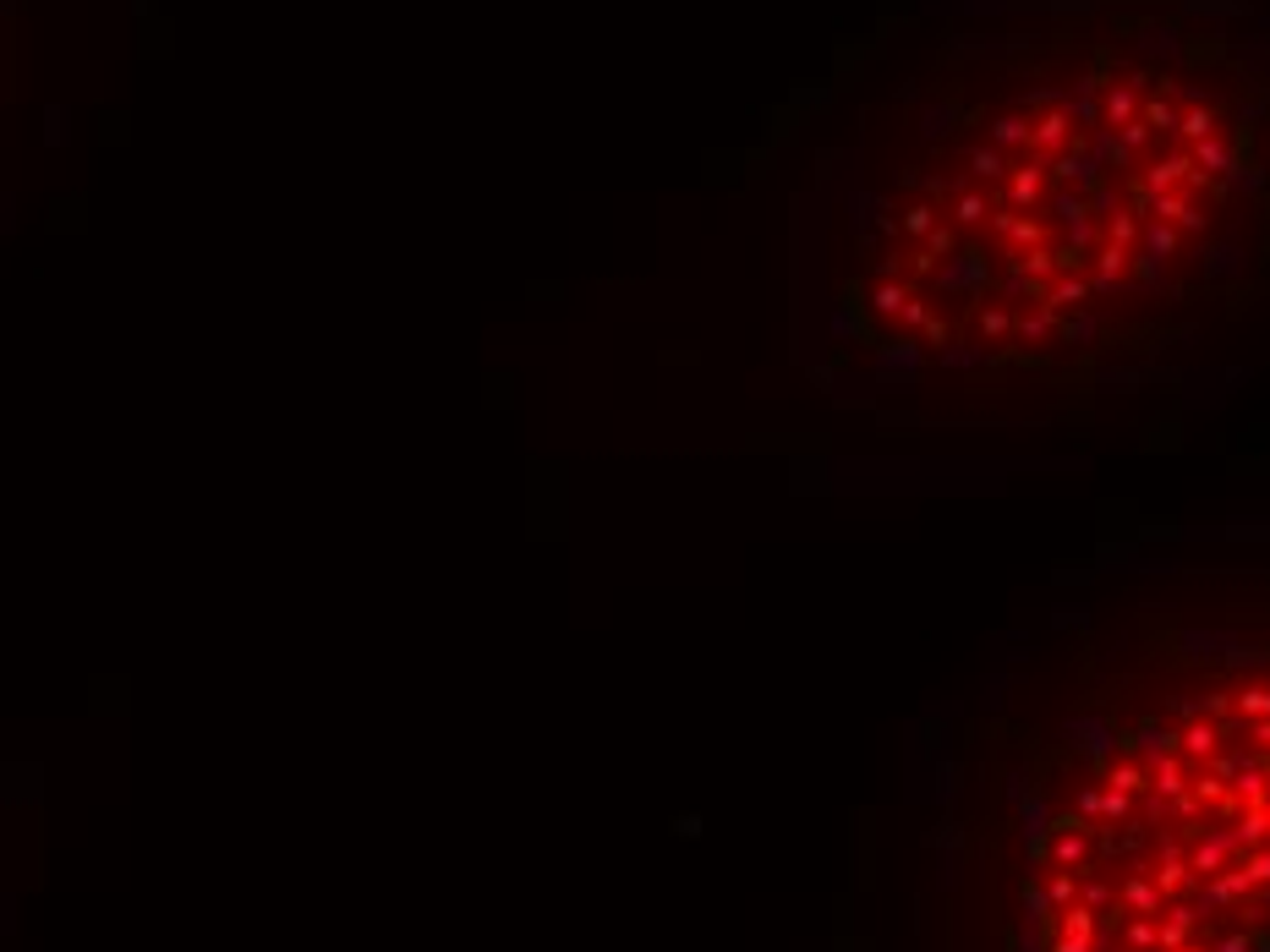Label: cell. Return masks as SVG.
I'll return each instance as SVG.
<instances>
[{
  "label": "cell",
  "mask_w": 1270,
  "mask_h": 952,
  "mask_svg": "<svg viewBox=\"0 0 1270 952\" xmlns=\"http://www.w3.org/2000/svg\"><path fill=\"white\" fill-rule=\"evenodd\" d=\"M1062 739H1068V744H1073V750L1090 761L1095 772H1106V767H1111V755H1117V744H1123V739H1117V728H1111L1106 718H1068Z\"/></svg>",
  "instance_id": "obj_1"
},
{
  "label": "cell",
  "mask_w": 1270,
  "mask_h": 952,
  "mask_svg": "<svg viewBox=\"0 0 1270 952\" xmlns=\"http://www.w3.org/2000/svg\"><path fill=\"white\" fill-rule=\"evenodd\" d=\"M1035 126H1029V154L1035 159H1057V154H1068L1073 148V116L1062 104H1052V110H1041V116H1029Z\"/></svg>",
  "instance_id": "obj_2"
},
{
  "label": "cell",
  "mask_w": 1270,
  "mask_h": 952,
  "mask_svg": "<svg viewBox=\"0 0 1270 952\" xmlns=\"http://www.w3.org/2000/svg\"><path fill=\"white\" fill-rule=\"evenodd\" d=\"M1237 837H1232V827H1221V832H1204V837H1194V849H1188V870L1194 876H1221L1232 860H1237Z\"/></svg>",
  "instance_id": "obj_3"
},
{
  "label": "cell",
  "mask_w": 1270,
  "mask_h": 952,
  "mask_svg": "<svg viewBox=\"0 0 1270 952\" xmlns=\"http://www.w3.org/2000/svg\"><path fill=\"white\" fill-rule=\"evenodd\" d=\"M1101 93H1106V72H1101V60L1078 77L1073 83V93L1062 99V110L1073 116V126H1101Z\"/></svg>",
  "instance_id": "obj_4"
},
{
  "label": "cell",
  "mask_w": 1270,
  "mask_h": 952,
  "mask_svg": "<svg viewBox=\"0 0 1270 952\" xmlns=\"http://www.w3.org/2000/svg\"><path fill=\"white\" fill-rule=\"evenodd\" d=\"M1046 198V159H1029V165H1008V192H1003V203L1008 209H1035V203Z\"/></svg>",
  "instance_id": "obj_5"
},
{
  "label": "cell",
  "mask_w": 1270,
  "mask_h": 952,
  "mask_svg": "<svg viewBox=\"0 0 1270 952\" xmlns=\"http://www.w3.org/2000/svg\"><path fill=\"white\" fill-rule=\"evenodd\" d=\"M1052 805L1041 799V793H1029V799L1019 805V837H1024V849H1029V860H1046V837H1052Z\"/></svg>",
  "instance_id": "obj_6"
},
{
  "label": "cell",
  "mask_w": 1270,
  "mask_h": 952,
  "mask_svg": "<svg viewBox=\"0 0 1270 952\" xmlns=\"http://www.w3.org/2000/svg\"><path fill=\"white\" fill-rule=\"evenodd\" d=\"M1090 258H1095V263L1085 268V274H1090V296H1106L1111 285H1117L1123 274H1129V258H1134V252H1129V247H1117V242H1101V247L1090 252Z\"/></svg>",
  "instance_id": "obj_7"
},
{
  "label": "cell",
  "mask_w": 1270,
  "mask_h": 952,
  "mask_svg": "<svg viewBox=\"0 0 1270 952\" xmlns=\"http://www.w3.org/2000/svg\"><path fill=\"white\" fill-rule=\"evenodd\" d=\"M1188 170H1194V154H1188V148H1178V154H1161V159H1155V165L1145 170V176H1139V186H1145L1150 198H1161V192H1178Z\"/></svg>",
  "instance_id": "obj_8"
},
{
  "label": "cell",
  "mask_w": 1270,
  "mask_h": 952,
  "mask_svg": "<svg viewBox=\"0 0 1270 952\" xmlns=\"http://www.w3.org/2000/svg\"><path fill=\"white\" fill-rule=\"evenodd\" d=\"M1139 104H1145V93H1139L1129 77L1123 83H1106V99H1101V126L1106 132H1123L1134 116H1139Z\"/></svg>",
  "instance_id": "obj_9"
},
{
  "label": "cell",
  "mask_w": 1270,
  "mask_h": 952,
  "mask_svg": "<svg viewBox=\"0 0 1270 952\" xmlns=\"http://www.w3.org/2000/svg\"><path fill=\"white\" fill-rule=\"evenodd\" d=\"M931 279L942 285V291H970V285L986 279V263H980V252H947Z\"/></svg>",
  "instance_id": "obj_10"
},
{
  "label": "cell",
  "mask_w": 1270,
  "mask_h": 952,
  "mask_svg": "<svg viewBox=\"0 0 1270 952\" xmlns=\"http://www.w3.org/2000/svg\"><path fill=\"white\" fill-rule=\"evenodd\" d=\"M1221 750V728L1216 723H1204V718H1194V723H1183V734H1178V755L1188 761V767H1204Z\"/></svg>",
  "instance_id": "obj_11"
},
{
  "label": "cell",
  "mask_w": 1270,
  "mask_h": 952,
  "mask_svg": "<svg viewBox=\"0 0 1270 952\" xmlns=\"http://www.w3.org/2000/svg\"><path fill=\"white\" fill-rule=\"evenodd\" d=\"M1090 827H1078V832H1052L1046 837V860H1052V870H1078L1090 860Z\"/></svg>",
  "instance_id": "obj_12"
},
{
  "label": "cell",
  "mask_w": 1270,
  "mask_h": 952,
  "mask_svg": "<svg viewBox=\"0 0 1270 952\" xmlns=\"http://www.w3.org/2000/svg\"><path fill=\"white\" fill-rule=\"evenodd\" d=\"M991 230L1003 235L1008 247H1019V252H1029V247H1041V242H1046V225H1041V219H1024L1019 209L991 214Z\"/></svg>",
  "instance_id": "obj_13"
},
{
  "label": "cell",
  "mask_w": 1270,
  "mask_h": 952,
  "mask_svg": "<svg viewBox=\"0 0 1270 952\" xmlns=\"http://www.w3.org/2000/svg\"><path fill=\"white\" fill-rule=\"evenodd\" d=\"M1123 744H1129V750L1145 761V767H1150V761H1161V755H1178V734H1172V728H1161V723H1139Z\"/></svg>",
  "instance_id": "obj_14"
},
{
  "label": "cell",
  "mask_w": 1270,
  "mask_h": 952,
  "mask_svg": "<svg viewBox=\"0 0 1270 952\" xmlns=\"http://www.w3.org/2000/svg\"><path fill=\"white\" fill-rule=\"evenodd\" d=\"M1188 777H1194V767H1188L1183 755L1150 761V793L1155 799H1178V793H1188Z\"/></svg>",
  "instance_id": "obj_15"
},
{
  "label": "cell",
  "mask_w": 1270,
  "mask_h": 952,
  "mask_svg": "<svg viewBox=\"0 0 1270 952\" xmlns=\"http://www.w3.org/2000/svg\"><path fill=\"white\" fill-rule=\"evenodd\" d=\"M1254 893V876L1243 865H1227L1221 870V876H1211V886H1204V903H1211V909H1232V903H1243Z\"/></svg>",
  "instance_id": "obj_16"
},
{
  "label": "cell",
  "mask_w": 1270,
  "mask_h": 952,
  "mask_svg": "<svg viewBox=\"0 0 1270 952\" xmlns=\"http://www.w3.org/2000/svg\"><path fill=\"white\" fill-rule=\"evenodd\" d=\"M877 367L893 373V378L920 373V367H926V340H893V345H882V351H877Z\"/></svg>",
  "instance_id": "obj_17"
},
{
  "label": "cell",
  "mask_w": 1270,
  "mask_h": 952,
  "mask_svg": "<svg viewBox=\"0 0 1270 952\" xmlns=\"http://www.w3.org/2000/svg\"><path fill=\"white\" fill-rule=\"evenodd\" d=\"M1188 154H1194V165L1204 170V176H1216V181H1221V176H1237V154H1232L1227 137H1204V142H1194Z\"/></svg>",
  "instance_id": "obj_18"
},
{
  "label": "cell",
  "mask_w": 1270,
  "mask_h": 952,
  "mask_svg": "<svg viewBox=\"0 0 1270 952\" xmlns=\"http://www.w3.org/2000/svg\"><path fill=\"white\" fill-rule=\"evenodd\" d=\"M1029 121L1024 110H1003V116H991V148H1003V154H1013V148H1029Z\"/></svg>",
  "instance_id": "obj_19"
},
{
  "label": "cell",
  "mask_w": 1270,
  "mask_h": 952,
  "mask_svg": "<svg viewBox=\"0 0 1270 952\" xmlns=\"http://www.w3.org/2000/svg\"><path fill=\"white\" fill-rule=\"evenodd\" d=\"M1101 783L1106 788H1117V793H1150V767L1139 755H1129V761H1111V767L1101 772Z\"/></svg>",
  "instance_id": "obj_20"
},
{
  "label": "cell",
  "mask_w": 1270,
  "mask_h": 952,
  "mask_svg": "<svg viewBox=\"0 0 1270 952\" xmlns=\"http://www.w3.org/2000/svg\"><path fill=\"white\" fill-rule=\"evenodd\" d=\"M1085 296H1090V274H1052V279H1046V291H1041V301H1046V307H1057V312L1078 307Z\"/></svg>",
  "instance_id": "obj_21"
},
{
  "label": "cell",
  "mask_w": 1270,
  "mask_h": 952,
  "mask_svg": "<svg viewBox=\"0 0 1270 952\" xmlns=\"http://www.w3.org/2000/svg\"><path fill=\"white\" fill-rule=\"evenodd\" d=\"M947 219H952V230H975V225H986V219H991V198H986V192H970V186H964V192L947 203Z\"/></svg>",
  "instance_id": "obj_22"
},
{
  "label": "cell",
  "mask_w": 1270,
  "mask_h": 952,
  "mask_svg": "<svg viewBox=\"0 0 1270 952\" xmlns=\"http://www.w3.org/2000/svg\"><path fill=\"white\" fill-rule=\"evenodd\" d=\"M980 335H986L991 345L1013 340L1019 335V312H1013L1008 301H980Z\"/></svg>",
  "instance_id": "obj_23"
},
{
  "label": "cell",
  "mask_w": 1270,
  "mask_h": 952,
  "mask_svg": "<svg viewBox=\"0 0 1270 952\" xmlns=\"http://www.w3.org/2000/svg\"><path fill=\"white\" fill-rule=\"evenodd\" d=\"M909 296H915V279H909V285H898V279H877V285H871V296H865V307H871V317H898Z\"/></svg>",
  "instance_id": "obj_24"
},
{
  "label": "cell",
  "mask_w": 1270,
  "mask_h": 952,
  "mask_svg": "<svg viewBox=\"0 0 1270 952\" xmlns=\"http://www.w3.org/2000/svg\"><path fill=\"white\" fill-rule=\"evenodd\" d=\"M1123 909H1129V914H1145V919H1155V914L1167 909V898L1155 893V881H1150V876H1129V881H1123Z\"/></svg>",
  "instance_id": "obj_25"
},
{
  "label": "cell",
  "mask_w": 1270,
  "mask_h": 952,
  "mask_svg": "<svg viewBox=\"0 0 1270 952\" xmlns=\"http://www.w3.org/2000/svg\"><path fill=\"white\" fill-rule=\"evenodd\" d=\"M1227 793H1232L1237 805H1243V811H1254V805H1265V799H1270L1265 767H1248V761H1243V767L1232 772V788H1227Z\"/></svg>",
  "instance_id": "obj_26"
},
{
  "label": "cell",
  "mask_w": 1270,
  "mask_h": 952,
  "mask_svg": "<svg viewBox=\"0 0 1270 952\" xmlns=\"http://www.w3.org/2000/svg\"><path fill=\"white\" fill-rule=\"evenodd\" d=\"M1057 323H1062V312H1057V307H1046V301H1035V307H1024V312H1019V340L1041 345V340H1052V335H1057Z\"/></svg>",
  "instance_id": "obj_27"
},
{
  "label": "cell",
  "mask_w": 1270,
  "mask_h": 952,
  "mask_svg": "<svg viewBox=\"0 0 1270 952\" xmlns=\"http://www.w3.org/2000/svg\"><path fill=\"white\" fill-rule=\"evenodd\" d=\"M1150 881H1155V893H1161V898H1183V893H1194L1199 876L1188 870V860H1161Z\"/></svg>",
  "instance_id": "obj_28"
},
{
  "label": "cell",
  "mask_w": 1270,
  "mask_h": 952,
  "mask_svg": "<svg viewBox=\"0 0 1270 952\" xmlns=\"http://www.w3.org/2000/svg\"><path fill=\"white\" fill-rule=\"evenodd\" d=\"M1178 137L1194 148V142H1204V137H1216V110L1211 104H1183L1178 110Z\"/></svg>",
  "instance_id": "obj_29"
},
{
  "label": "cell",
  "mask_w": 1270,
  "mask_h": 952,
  "mask_svg": "<svg viewBox=\"0 0 1270 952\" xmlns=\"http://www.w3.org/2000/svg\"><path fill=\"white\" fill-rule=\"evenodd\" d=\"M1046 209H1052V219L1062 230L1068 225H1078V219H1095L1090 214V203H1085V192H1068V186H1052V198H1046Z\"/></svg>",
  "instance_id": "obj_30"
},
{
  "label": "cell",
  "mask_w": 1270,
  "mask_h": 952,
  "mask_svg": "<svg viewBox=\"0 0 1270 952\" xmlns=\"http://www.w3.org/2000/svg\"><path fill=\"white\" fill-rule=\"evenodd\" d=\"M1232 837H1237V849H1243V854L1248 849H1265L1270 843V811H1265V805H1254V811L1237 816V832Z\"/></svg>",
  "instance_id": "obj_31"
},
{
  "label": "cell",
  "mask_w": 1270,
  "mask_h": 952,
  "mask_svg": "<svg viewBox=\"0 0 1270 952\" xmlns=\"http://www.w3.org/2000/svg\"><path fill=\"white\" fill-rule=\"evenodd\" d=\"M964 165H970V176H975V181H997V176H1008V154H1003V148H991V142L970 148V154H964Z\"/></svg>",
  "instance_id": "obj_32"
},
{
  "label": "cell",
  "mask_w": 1270,
  "mask_h": 952,
  "mask_svg": "<svg viewBox=\"0 0 1270 952\" xmlns=\"http://www.w3.org/2000/svg\"><path fill=\"white\" fill-rule=\"evenodd\" d=\"M936 225H942V214L931 209V198H926V203H909V209H903V219H898V230L909 235V242H926Z\"/></svg>",
  "instance_id": "obj_33"
},
{
  "label": "cell",
  "mask_w": 1270,
  "mask_h": 952,
  "mask_svg": "<svg viewBox=\"0 0 1270 952\" xmlns=\"http://www.w3.org/2000/svg\"><path fill=\"white\" fill-rule=\"evenodd\" d=\"M1178 225H1167V219H1145V230H1139V247L1145 252H1155V258H1172L1178 252Z\"/></svg>",
  "instance_id": "obj_34"
},
{
  "label": "cell",
  "mask_w": 1270,
  "mask_h": 952,
  "mask_svg": "<svg viewBox=\"0 0 1270 952\" xmlns=\"http://www.w3.org/2000/svg\"><path fill=\"white\" fill-rule=\"evenodd\" d=\"M1139 230H1145V219H1139L1134 209H1111V214H1106V242H1117V247H1129V252H1134Z\"/></svg>",
  "instance_id": "obj_35"
},
{
  "label": "cell",
  "mask_w": 1270,
  "mask_h": 952,
  "mask_svg": "<svg viewBox=\"0 0 1270 952\" xmlns=\"http://www.w3.org/2000/svg\"><path fill=\"white\" fill-rule=\"evenodd\" d=\"M936 361H942V367H952V373H964V367H980V361H986V351H980V345H970V340H947V345H936Z\"/></svg>",
  "instance_id": "obj_36"
},
{
  "label": "cell",
  "mask_w": 1270,
  "mask_h": 952,
  "mask_svg": "<svg viewBox=\"0 0 1270 952\" xmlns=\"http://www.w3.org/2000/svg\"><path fill=\"white\" fill-rule=\"evenodd\" d=\"M1041 893H1046V903H1052V914H1057V909H1068V903H1078V876L1073 870H1052V876L1041 881Z\"/></svg>",
  "instance_id": "obj_37"
},
{
  "label": "cell",
  "mask_w": 1270,
  "mask_h": 952,
  "mask_svg": "<svg viewBox=\"0 0 1270 952\" xmlns=\"http://www.w3.org/2000/svg\"><path fill=\"white\" fill-rule=\"evenodd\" d=\"M1139 121L1150 126V132H1178V104L1167 99V93H1155V99L1139 104Z\"/></svg>",
  "instance_id": "obj_38"
},
{
  "label": "cell",
  "mask_w": 1270,
  "mask_h": 952,
  "mask_svg": "<svg viewBox=\"0 0 1270 952\" xmlns=\"http://www.w3.org/2000/svg\"><path fill=\"white\" fill-rule=\"evenodd\" d=\"M1013 263H1019V268H1024V274H1029V279H1041V285H1046V279H1052V274H1057V247H1046V242H1041V247H1029V252H1019V258H1013Z\"/></svg>",
  "instance_id": "obj_39"
},
{
  "label": "cell",
  "mask_w": 1270,
  "mask_h": 952,
  "mask_svg": "<svg viewBox=\"0 0 1270 952\" xmlns=\"http://www.w3.org/2000/svg\"><path fill=\"white\" fill-rule=\"evenodd\" d=\"M1188 209H1194V198H1188L1183 186H1178V192L1150 198V214H1145V219H1167V225H1183V214H1188Z\"/></svg>",
  "instance_id": "obj_40"
},
{
  "label": "cell",
  "mask_w": 1270,
  "mask_h": 952,
  "mask_svg": "<svg viewBox=\"0 0 1270 952\" xmlns=\"http://www.w3.org/2000/svg\"><path fill=\"white\" fill-rule=\"evenodd\" d=\"M1178 646H1183L1188 657H1216V646H1232V641H1227L1221 630H1183Z\"/></svg>",
  "instance_id": "obj_41"
},
{
  "label": "cell",
  "mask_w": 1270,
  "mask_h": 952,
  "mask_svg": "<svg viewBox=\"0 0 1270 952\" xmlns=\"http://www.w3.org/2000/svg\"><path fill=\"white\" fill-rule=\"evenodd\" d=\"M1123 947L1129 952H1155V919H1145V914L1123 919Z\"/></svg>",
  "instance_id": "obj_42"
},
{
  "label": "cell",
  "mask_w": 1270,
  "mask_h": 952,
  "mask_svg": "<svg viewBox=\"0 0 1270 952\" xmlns=\"http://www.w3.org/2000/svg\"><path fill=\"white\" fill-rule=\"evenodd\" d=\"M1232 706H1237V718H1243V723L1248 718H1270V685H1243Z\"/></svg>",
  "instance_id": "obj_43"
},
{
  "label": "cell",
  "mask_w": 1270,
  "mask_h": 952,
  "mask_svg": "<svg viewBox=\"0 0 1270 952\" xmlns=\"http://www.w3.org/2000/svg\"><path fill=\"white\" fill-rule=\"evenodd\" d=\"M898 323L909 329V335H926V329L936 323V307H931L926 296H909V301H903V312H898Z\"/></svg>",
  "instance_id": "obj_44"
},
{
  "label": "cell",
  "mask_w": 1270,
  "mask_h": 952,
  "mask_svg": "<svg viewBox=\"0 0 1270 952\" xmlns=\"http://www.w3.org/2000/svg\"><path fill=\"white\" fill-rule=\"evenodd\" d=\"M1090 154H1095V159H1106V165H1117V170H1123V165H1129V159H1134L1129 148H1123V137H1117V132H1106V126H1101V132L1090 137Z\"/></svg>",
  "instance_id": "obj_45"
},
{
  "label": "cell",
  "mask_w": 1270,
  "mask_h": 952,
  "mask_svg": "<svg viewBox=\"0 0 1270 952\" xmlns=\"http://www.w3.org/2000/svg\"><path fill=\"white\" fill-rule=\"evenodd\" d=\"M1237 268H1243V252L1237 247H1211L1204 252V274L1211 279H1227V274H1237Z\"/></svg>",
  "instance_id": "obj_46"
},
{
  "label": "cell",
  "mask_w": 1270,
  "mask_h": 952,
  "mask_svg": "<svg viewBox=\"0 0 1270 952\" xmlns=\"http://www.w3.org/2000/svg\"><path fill=\"white\" fill-rule=\"evenodd\" d=\"M1041 291H1046V285H1041V279H1029L1019 263H1013V268H1003V296H1008V301H1013V296H1029V301H1041Z\"/></svg>",
  "instance_id": "obj_47"
},
{
  "label": "cell",
  "mask_w": 1270,
  "mask_h": 952,
  "mask_svg": "<svg viewBox=\"0 0 1270 952\" xmlns=\"http://www.w3.org/2000/svg\"><path fill=\"white\" fill-rule=\"evenodd\" d=\"M1129 268H1134V274L1145 279V285H1161V279H1167V258H1155V252H1145V247H1139L1134 258H1129Z\"/></svg>",
  "instance_id": "obj_48"
},
{
  "label": "cell",
  "mask_w": 1270,
  "mask_h": 952,
  "mask_svg": "<svg viewBox=\"0 0 1270 952\" xmlns=\"http://www.w3.org/2000/svg\"><path fill=\"white\" fill-rule=\"evenodd\" d=\"M1095 329H1101V317H1095V312H1073V317H1062V323H1057V340H1090Z\"/></svg>",
  "instance_id": "obj_49"
},
{
  "label": "cell",
  "mask_w": 1270,
  "mask_h": 952,
  "mask_svg": "<svg viewBox=\"0 0 1270 952\" xmlns=\"http://www.w3.org/2000/svg\"><path fill=\"white\" fill-rule=\"evenodd\" d=\"M1129 811H1134V793H1117L1101 783V821H1129Z\"/></svg>",
  "instance_id": "obj_50"
},
{
  "label": "cell",
  "mask_w": 1270,
  "mask_h": 952,
  "mask_svg": "<svg viewBox=\"0 0 1270 952\" xmlns=\"http://www.w3.org/2000/svg\"><path fill=\"white\" fill-rule=\"evenodd\" d=\"M1188 793H1194L1199 805H1221L1227 783H1221V777H1211V772H1199V777H1188Z\"/></svg>",
  "instance_id": "obj_51"
},
{
  "label": "cell",
  "mask_w": 1270,
  "mask_h": 952,
  "mask_svg": "<svg viewBox=\"0 0 1270 952\" xmlns=\"http://www.w3.org/2000/svg\"><path fill=\"white\" fill-rule=\"evenodd\" d=\"M1243 870L1254 876V886H1270V843L1265 849H1248L1243 854Z\"/></svg>",
  "instance_id": "obj_52"
},
{
  "label": "cell",
  "mask_w": 1270,
  "mask_h": 952,
  "mask_svg": "<svg viewBox=\"0 0 1270 952\" xmlns=\"http://www.w3.org/2000/svg\"><path fill=\"white\" fill-rule=\"evenodd\" d=\"M1117 137H1123V148H1129V154H1145L1155 132H1150V126H1145V121H1139V116H1134V121H1129V126H1123V132H1117Z\"/></svg>",
  "instance_id": "obj_53"
},
{
  "label": "cell",
  "mask_w": 1270,
  "mask_h": 952,
  "mask_svg": "<svg viewBox=\"0 0 1270 952\" xmlns=\"http://www.w3.org/2000/svg\"><path fill=\"white\" fill-rule=\"evenodd\" d=\"M1211 952H1254V936L1248 931H1221L1211 942Z\"/></svg>",
  "instance_id": "obj_54"
},
{
  "label": "cell",
  "mask_w": 1270,
  "mask_h": 952,
  "mask_svg": "<svg viewBox=\"0 0 1270 952\" xmlns=\"http://www.w3.org/2000/svg\"><path fill=\"white\" fill-rule=\"evenodd\" d=\"M1095 942H1101V936H1052L1046 952H1095Z\"/></svg>",
  "instance_id": "obj_55"
},
{
  "label": "cell",
  "mask_w": 1270,
  "mask_h": 952,
  "mask_svg": "<svg viewBox=\"0 0 1270 952\" xmlns=\"http://www.w3.org/2000/svg\"><path fill=\"white\" fill-rule=\"evenodd\" d=\"M1073 816H1078V821H1101V788H1078Z\"/></svg>",
  "instance_id": "obj_56"
},
{
  "label": "cell",
  "mask_w": 1270,
  "mask_h": 952,
  "mask_svg": "<svg viewBox=\"0 0 1270 952\" xmlns=\"http://www.w3.org/2000/svg\"><path fill=\"white\" fill-rule=\"evenodd\" d=\"M1078 903H1085V909H1106V903H1111L1106 881H1078Z\"/></svg>",
  "instance_id": "obj_57"
},
{
  "label": "cell",
  "mask_w": 1270,
  "mask_h": 952,
  "mask_svg": "<svg viewBox=\"0 0 1270 952\" xmlns=\"http://www.w3.org/2000/svg\"><path fill=\"white\" fill-rule=\"evenodd\" d=\"M1167 805H1172V811H1178L1183 821H1199V811H1204V805L1194 799V793H1178V799H1167Z\"/></svg>",
  "instance_id": "obj_58"
},
{
  "label": "cell",
  "mask_w": 1270,
  "mask_h": 952,
  "mask_svg": "<svg viewBox=\"0 0 1270 952\" xmlns=\"http://www.w3.org/2000/svg\"><path fill=\"white\" fill-rule=\"evenodd\" d=\"M1008 799H1013V805L1029 799V777H1008Z\"/></svg>",
  "instance_id": "obj_59"
},
{
  "label": "cell",
  "mask_w": 1270,
  "mask_h": 952,
  "mask_svg": "<svg viewBox=\"0 0 1270 952\" xmlns=\"http://www.w3.org/2000/svg\"><path fill=\"white\" fill-rule=\"evenodd\" d=\"M1161 860H1188L1183 837H1161Z\"/></svg>",
  "instance_id": "obj_60"
},
{
  "label": "cell",
  "mask_w": 1270,
  "mask_h": 952,
  "mask_svg": "<svg viewBox=\"0 0 1270 952\" xmlns=\"http://www.w3.org/2000/svg\"><path fill=\"white\" fill-rule=\"evenodd\" d=\"M1178 952H1211V947H1199V942H1183Z\"/></svg>",
  "instance_id": "obj_61"
},
{
  "label": "cell",
  "mask_w": 1270,
  "mask_h": 952,
  "mask_svg": "<svg viewBox=\"0 0 1270 952\" xmlns=\"http://www.w3.org/2000/svg\"><path fill=\"white\" fill-rule=\"evenodd\" d=\"M1265 783H1270V755H1265Z\"/></svg>",
  "instance_id": "obj_62"
},
{
  "label": "cell",
  "mask_w": 1270,
  "mask_h": 952,
  "mask_svg": "<svg viewBox=\"0 0 1270 952\" xmlns=\"http://www.w3.org/2000/svg\"><path fill=\"white\" fill-rule=\"evenodd\" d=\"M1265 811H1270V799H1265Z\"/></svg>",
  "instance_id": "obj_63"
}]
</instances>
